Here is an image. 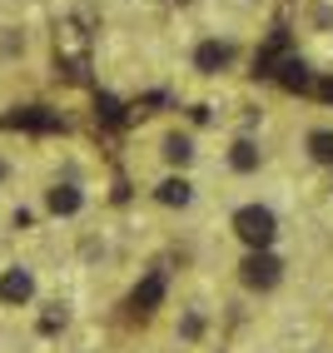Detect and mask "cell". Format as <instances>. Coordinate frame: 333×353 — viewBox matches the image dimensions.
Instances as JSON below:
<instances>
[{
    "instance_id": "obj_1",
    "label": "cell",
    "mask_w": 333,
    "mask_h": 353,
    "mask_svg": "<svg viewBox=\"0 0 333 353\" xmlns=\"http://www.w3.org/2000/svg\"><path fill=\"white\" fill-rule=\"evenodd\" d=\"M234 234H239L249 249H269L274 234H279V219H274V209H264V204H244L239 214H234Z\"/></svg>"
},
{
    "instance_id": "obj_2",
    "label": "cell",
    "mask_w": 333,
    "mask_h": 353,
    "mask_svg": "<svg viewBox=\"0 0 333 353\" xmlns=\"http://www.w3.org/2000/svg\"><path fill=\"white\" fill-rule=\"evenodd\" d=\"M55 55L65 60V75L70 80H85V30L80 26H70V20H65V26L55 30Z\"/></svg>"
},
{
    "instance_id": "obj_3",
    "label": "cell",
    "mask_w": 333,
    "mask_h": 353,
    "mask_svg": "<svg viewBox=\"0 0 333 353\" xmlns=\"http://www.w3.org/2000/svg\"><path fill=\"white\" fill-rule=\"evenodd\" d=\"M239 279H244L249 289H274L279 279H283V264H279L269 249H254L244 264H239Z\"/></svg>"
},
{
    "instance_id": "obj_4",
    "label": "cell",
    "mask_w": 333,
    "mask_h": 353,
    "mask_svg": "<svg viewBox=\"0 0 333 353\" xmlns=\"http://www.w3.org/2000/svg\"><path fill=\"white\" fill-rule=\"evenodd\" d=\"M274 80H279L283 90L308 95V90H314V70H308V60H299V55H283V60L274 65Z\"/></svg>"
},
{
    "instance_id": "obj_5",
    "label": "cell",
    "mask_w": 333,
    "mask_h": 353,
    "mask_svg": "<svg viewBox=\"0 0 333 353\" xmlns=\"http://www.w3.org/2000/svg\"><path fill=\"white\" fill-rule=\"evenodd\" d=\"M35 299V274L30 269H6L0 274V303H30Z\"/></svg>"
},
{
    "instance_id": "obj_6",
    "label": "cell",
    "mask_w": 333,
    "mask_h": 353,
    "mask_svg": "<svg viewBox=\"0 0 333 353\" xmlns=\"http://www.w3.org/2000/svg\"><path fill=\"white\" fill-rule=\"evenodd\" d=\"M6 125L10 130H65V120H60L55 110H45V105H26V110L6 114Z\"/></svg>"
},
{
    "instance_id": "obj_7",
    "label": "cell",
    "mask_w": 333,
    "mask_h": 353,
    "mask_svg": "<svg viewBox=\"0 0 333 353\" xmlns=\"http://www.w3.org/2000/svg\"><path fill=\"white\" fill-rule=\"evenodd\" d=\"M229 60H234V45H224V40H204L194 50V70H199V75H219Z\"/></svg>"
},
{
    "instance_id": "obj_8",
    "label": "cell",
    "mask_w": 333,
    "mask_h": 353,
    "mask_svg": "<svg viewBox=\"0 0 333 353\" xmlns=\"http://www.w3.org/2000/svg\"><path fill=\"white\" fill-rule=\"evenodd\" d=\"M159 299H164V269L145 274V284L130 294V309H134V314H154V309H159Z\"/></svg>"
},
{
    "instance_id": "obj_9",
    "label": "cell",
    "mask_w": 333,
    "mask_h": 353,
    "mask_svg": "<svg viewBox=\"0 0 333 353\" xmlns=\"http://www.w3.org/2000/svg\"><path fill=\"white\" fill-rule=\"evenodd\" d=\"M45 204H50V214H80V204H85V194L75 190V184H55L50 194H45Z\"/></svg>"
},
{
    "instance_id": "obj_10",
    "label": "cell",
    "mask_w": 333,
    "mask_h": 353,
    "mask_svg": "<svg viewBox=\"0 0 333 353\" xmlns=\"http://www.w3.org/2000/svg\"><path fill=\"white\" fill-rule=\"evenodd\" d=\"M283 45H289V30H274V40H269V50H259V60H254V75H274V65L283 60Z\"/></svg>"
},
{
    "instance_id": "obj_11",
    "label": "cell",
    "mask_w": 333,
    "mask_h": 353,
    "mask_svg": "<svg viewBox=\"0 0 333 353\" xmlns=\"http://www.w3.org/2000/svg\"><path fill=\"white\" fill-rule=\"evenodd\" d=\"M259 159H264V154H259V145H254V139H239V145L229 150V164H234L239 174H254V170H259Z\"/></svg>"
},
{
    "instance_id": "obj_12",
    "label": "cell",
    "mask_w": 333,
    "mask_h": 353,
    "mask_svg": "<svg viewBox=\"0 0 333 353\" xmlns=\"http://www.w3.org/2000/svg\"><path fill=\"white\" fill-rule=\"evenodd\" d=\"M189 199H194V190H189V179H164L159 184V204H189Z\"/></svg>"
},
{
    "instance_id": "obj_13",
    "label": "cell",
    "mask_w": 333,
    "mask_h": 353,
    "mask_svg": "<svg viewBox=\"0 0 333 353\" xmlns=\"http://www.w3.org/2000/svg\"><path fill=\"white\" fill-rule=\"evenodd\" d=\"M189 154H194L189 134H170V139H164V159H170V164H189Z\"/></svg>"
},
{
    "instance_id": "obj_14",
    "label": "cell",
    "mask_w": 333,
    "mask_h": 353,
    "mask_svg": "<svg viewBox=\"0 0 333 353\" xmlns=\"http://www.w3.org/2000/svg\"><path fill=\"white\" fill-rule=\"evenodd\" d=\"M308 154L333 164V130H314V134H308Z\"/></svg>"
},
{
    "instance_id": "obj_15",
    "label": "cell",
    "mask_w": 333,
    "mask_h": 353,
    "mask_svg": "<svg viewBox=\"0 0 333 353\" xmlns=\"http://www.w3.org/2000/svg\"><path fill=\"white\" fill-rule=\"evenodd\" d=\"M100 114H105V120H120V100H114V95H100Z\"/></svg>"
},
{
    "instance_id": "obj_16",
    "label": "cell",
    "mask_w": 333,
    "mask_h": 353,
    "mask_svg": "<svg viewBox=\"0 0 333 353\" xmlns=\"http://www.w3.org/2000/svg\"><path fill=\"white\" fill-rule=\"evenodd\" d=\"M314 95H319V100H328V105H333V80H314Z\"/></svg>"
},
{
    "instance_id": "obj_17",
    "label": "cell",
    "mask_w": 333,
    "mask_h": 353,
    "mask_svg": "<svg viewBox=\"0 0 333 353\" xmlns=\"http://www.w3.org/2000/svg\"><path fill=\"white\" fill-rule=\"evenodd\" d=\"M6 174H10V170H6V159H0V179H6Z\"/></svg>"
}]
</instances>
